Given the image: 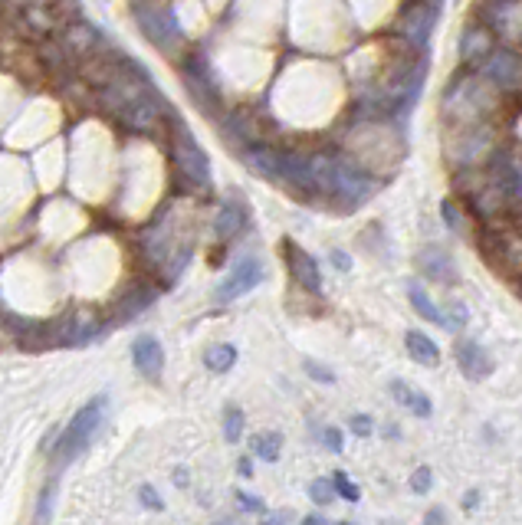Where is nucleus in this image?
Segmentation results:
<instances>
[{"mask_svg":"<svg viewBox=\"0 0 522 525\" xmlns=\"http://www.w3.org/2000/svg\"><path fill=\"white\" fill-rule=\"evenodd\" d=\"M503 92L486 79L477 66H463L460 73L450 79L440 99V122L447 128L460 125H480L496 122V115L503 109Z\"/></svg>","mask_w":522,"mask_h":525,"instance_id":"obj_1","label":"nucleus"},{"mask_svg":"<svg viewBox=\"0 0 522 525\" xmlns=\"http://www.w3.org/2000/svg\"><path fill=\"white\" fill-rule=\"evenodd\" d=\"M500 148H503V135L500 128H496V122L447 128V138H444V158L454 171L486 168Z\"/></svg>","mask_w":522,"mask_h":525,"instance_id":"obj_2","label":"nucleus"},{"mask_svg":"<svg viewBox=\"0 0 522 525\" xmlns=\"http://www.w3.org/2000/svg\"><path fill=\"white\" fill-rule=\"evenodd\" d=\"M168 138H171L174 168H178L184 184H188L191 191H211V158H207V151L197 145V138L191 135V128L184 125L178 115H171Z\"/></svg>","mask_w":522,"mask_h":525,"instance_id":"obj_3","label":"nucleus"},{"mask_svg":"<svg viewBox=\"0 0 522 525\" xmlns=\"http://www.w3.org/2000/svg\"><path fill=\"white\" fill-rule=\"evenodd\" d=\"M477 243H480L483 260L490 263L500 276H506V279L522 276V230H519V224L483 227Z\"/></svg>","mask_w":522,"mask_h":525,"instance_id":"obj_4","label":"nucleus"},{"mask_svg":"<svg viewBox=\"0 0 522 525\" xmlns=\"http://www.w3.org/2000/svg\"><path fill=\"white\" fill-rule=\"evenodd\" d=\"M106 411H109V401H106V394H99V398H92L83 411L69 420L66 434L60 440V453H56L60 463H73L79 453L96 440V434L102 430V420H106Z\"/></svg>","mask_w":522,"mask_h":525,"instance_id":"obj_5","label":"nucleus"},{"mask_svg":"<svg viewBox=\"0 0 522 525\" xmlns=\"http://www.w3.org/2000/svg\"><path fill=\"white\" fill-rule=\"evenodd\" d=\"M473 17L483 20L503 46L522 50V0H480Z\"/></svg>","mask_w":522,"mask_h":525,"instance_id":"obj_6","label":"nucleus"},{"mask_svg":"<svg viewBox=\"0 0 522 525\" xmlns=\"http://www.w3.org/2000/svg\"><path fill=\"white\" fill-rule=\"evenodd\" d=\"M477 69L503 96H519L522 92V50H516V46L500 43Z\"/></svg>","mask_w":522,"mask_h":525,"instance_id":"obj_7","label":"nucleus"},{"mask_svg":"<svg viewBox=\"0 0 522 525\" xmlns=\"http://www.w3.org/2000/svg\"><path fill=\"white\" fill-rule=\"evenodd\" d=\"M135 20H138V27L145 30V37L152 40L155 46H161V50H171V46L181 40L178 17H174V10L165 7V4H155V0H138Z\"/></svg>","mask_w":522,"mask_h":525,"instance_id":"obj_8","label":"nucleus"},{"mask_svg":"<svg viewBox=\"0 0 522 525\" xmlns=\"http://www.w3.org/2000/svg\"><path fill=\"white\" fill-rule=\"evenodd\" d=\"M437 27V4L434 0H414L401 10L398 23H394V33L398 40H404L414 50H427V40Z\"/></svg>","mask_w":522,"mask_h":525,"instance_id":"obj_9","label":"nucleus"},{"mask_svg":"<svg viewBox=\"0 0 522 525\" xmlns=\"http://www.w3.org/2000/svg\"><path fill=\"white\" fill-rule=\"evenodd\" d=\"M181 73H184V83H188V92L194 96V102L201 105L204 112H220V86L214 83V73L204 56L201 53L184 56Z\"/></svg>","mask_w":522,"mask_h":525,"instance_id":"obj_10","label":"nucleus"},{"mask_svg":"<svg viewBox=\"0 0 522 525\" xmlns=\"http://www.w3.org/2000/svg\"><path fill=\"white\" fill-rule=\"evenodd\" d=\"M266 279V266L257 260V256H243L240 263H234V270L227 273V279L214 289V299L220 306H227V302H234L240 296H247L250 289H257Z\"/></svg>","mask_w":522,"mask_h":525,"instance_id":"obj_11","label":"nucleus"},{"mask_svg":"<svg viewBox=\"0 0 522 525\" xmlns=\"http://www.w3.org/2000/svg\"><path fill=\"white\" fill-rule=\"evenodd\" d=\"M283 256H286L289 279H293L306 296H322V270H319L316 256H312L309 250H303L293 240L283 243Z\"/></svg>","mask_w":522,"mask_h":525,"instance_id":"obj_12","label":"nucleus"},{"mask_svg":"<svg viewBox=\"0 0 522 525\" xmlns=\"http://www.w3.org/2000/svg\"><path fill=\"white\" fill-rule=\"evenodd\" d=\"M79 17V4L76 0H53V4H30L23 20L30 23L37 33H53V30H66L69 23H76Z\"/></svg>","mask_w":522,"mask_h":525,"instance_id":"obj_13","label":"nucleus"},{"mask_svg":"<svg viewBox=\"0 0 522 525\" xmlns=\"http://www.w3.org/2000/svg\"><path fill=\"white\" fill-rule=\"evenodd\" d=\"M500 40H496V33L486 27L483 20H473L463 27L460 33V43H457V53H460V63L463 66H480L486 56H490Z\"/></svg>","mask_w":522,"mask_h":525,"instance_id":"obj_14","label":"nucleus"},{"mask_svg":"<svg viewBox=\"0 0 522 525\" xmlns=\"http://www.w3.org/2000/svg\"><path fill=\"white\" fill-rule=\"evenodd\" d=\"M240 161L247 165L257 178L280 184V165H283V148L266 145V142H250L240 148Z\"/></svg>","mask_w":522,"mask_h":525,"instance_id":"obj_15","label":"nucleus"},{"mask_svg":"<svg viewBox=\"0 0 522 525\" xmlns=\"http://www.w3.org/2000/svg\"><path fill=\"white\" fill-rule=\"evenodd\" d=\"M454 358H457V368L463 371L467 381H486L493 375V355L486 352V345L473 342V338H460L454 345Z\"/></svg>","mask_w":522,"mask_h":525,"instance_id":"obj_16","label":"nucleus"},{"mask_svg":"<svg viewBox=\"0 0 522 525\" xmlns=\"http://www.w3.org/2000/svg\"><path fill=\"white\" fill-rule=\"evenodd\" d=\"M132 361L138 368V375L148 381H158L161 371H165V348L155 335H138L132 342Z\"/></svg>","mask_w":522,"mask_h":525,"instance_id":"obj_17","label":"nucleus"},{"mask_svg":"<svg viewBox=\"0 0 522 525\" xmlns=\"http://www.w3.org/2000/svg\"><path fill=\"white\" fill-rule=\"evenodd\" d=\"M417 266H421V273L427 279H434V283H457L460 273H457V263L454 256H450L444 247H437V243H431V247H424L421 253H417Z\"/></svg>","mask_w":522,"mask_h":525,"instance_id":"obj_18","label":"nucleus"},{"mask_svg":"<svg viewBox=\"0 0 522 525\" xmlns=\"http://www.w3.org/2000/svg\"><path fill=\"white\" fill-rule=\"evenodd\" d=\"M99 332H102L99 319H92V315H86V312H73V315H66L63 325L56 329V342L60 345H86Z\"/></svg>","mask_w":522,"mask_h":525,"instance_id":"obj_19","label":"nucleus"},{"mask_svg":"<svg viewBox=\"0 0 522 525\" xmlns=\"http://www.w3.org/2000/svg\"><path fill=\"white\" fill-rule=\"evenodd\" d=\"M102 43L106 40H102L99 30L89 27V23H69L63 30V50L73 56V60H86V56L96 53Z\"/></svg>","mask_w":522,"mask_h":525,"instance_id":"obj_20","label":"nucleus"},{"mask_svg":"<svg viewBox=\"0 0 522 525\" xmlns=\"http://www.w3.org/2000/svg\"><path fill=\"white\" fill-rule=\"evenodd\" d=\"M155 299H158V286L155 283H138L132 289H125V296L119 299V306H115L112 319L115 322H132L135 315H142Z\"/></svg>","mask_w":522,"mask_h":525,"instance_id":"obj_21","label":"nucleus"},{"mask_svg":"<svg viewBox=\"0 0 522 525\" xmlns=\"http://www.w3.org/2000/svg\"><path fill=\"white\" fill-rule=\"evenodd\" d=\"M247 227V207H243L240 201H224L220 204V210L214 214V233L220 240H234L237 233Z\"/></svg>","mask_w":522,"mask_h":525,"instance_id":"obj_22","label":"nucleus"},{"mask_svg":"<svg viewBox=\"0 0 522 525\" xmlns=\"http://www.w3.org/2000/svg\"><path fill=\"white\" fill-rule=\"evenodd\" d=\"M388 391L394 394V401H398V404L404 407V411H411L414 417H431V414H434V404H431V398H427L424 391L411 388L408 381L394 378V381H388Z\"/></svg>","mask_w":522,"mask_h":525,"instance_id":"obj_23","label":"nucleus"},{"mask_svg":"<svg viewBox=\"0 0 522 525\" xmlns=\"http://www.w3.org/2000/svg\"><path fill=\"white\" fill-rule=\"evenodd\" d=\"M404 348H408L411 361H417V365H424V368L440 365V345L431 335H424L421 329H411L408 335H404Z\"/></svg>","mask_w":522,"mask_h":525,"instance_id":"obj_24","label":"nucleus"},{"mask_svg":"<svg viewBox=\"0 0 522 525\" xmlns=\"http://www.w3.org/2000/svg\"><path fill=\"white\" fill-rule=\"evenodd\" d=\"M404 289H408V302L414 306V312L421 315V319L431 322V325H440V329H444V312H440V306L431 299V293L424 289L421 279H408Z\"/></svg>","mask_w":522,"mask_h":525,"instance_id":"obj_25","label":"nucleus"},{"mask_svg":"<svg viewBox=\"0 0 522 525\" xmlns=\"http://www.w3.org/2000/svg\"><path fill=\"white\" fill-rule=\"evenodd\" d=\"M237 365V348L230 342H217L204 352V368L214 371V375H224V371H230Z\"/></svg>","mask_w":522,"mask_h":525,"instance_id":"obj_26","label":"nucleus"},{"mask_svg":"<svg viewBox=\"0 0 522 525\" xmlns=\"http://www.w3.org/2000/svg\"><path fill=\"white\" fill-rule=\"evenodd\" d=\"M250 450L253 457L263 460V463H276L280 460V450H283V437L276 430H266V434H257L250 440Z\"/></svg>","mask_w":522,"mask_h":525,"instance_id":"obj_27","label":"nucleus"},{"mask_svg":"<svg viewBox=\"0 0 522 525\" xmlns=\"http://www.w3.org/2000/svg\"><path fill=\"white\" fill-rule=\"evenodd\" d=\"M440 214H444V224L450 227V233H457V237H467V227L473 214L470 210H463L454 197H447V201H440Z\"/></svg>","mask_w":522,"mask_h":525,"instance_id":"obj_28","label":"nucleus"},{"mask_svg":"<svg viewBox=\"0 0 522 525\" xmlns=\"http://www.w3.org/2000/svg\"><path fill=\"white\" fill-rule=\"evenodd\" d=\"M240 437H243V411L237 404H227L224 407V440L240 443Z\"/></svg>","mask_w":522,"mask_h":525,"instance_id":"obj_29","label":"nucleus"},{"mask_svg":"<svg viewBox=\"0 0 522 525\" xmlns=\"http://www.w3.org/2000/svg\"><path fill=\"white\" fill-rule=\"evenodd\" d=\"M332 483H335V493H339L345 503H358V499H362V489L352 483V476H348L345 470H335Z\"/></svg>","mask_w":522,"mask_h":525,"instance_id":"obj_30","label":"nucleus"},{"mask_svg":"<svg viewBox=\"0 0 522 525\" xmlns=\"http://www.w3.org/2000/svg\"><path fill=\"white\" fill-rule=\"evenodd\" d=\"M467 319H470V309H467V306H463V302H460V299H454V302H450V309H447L444 329L457 335V332H463V325H467Z\"/></svg>","mask_w":522,"mask_h":525,"instance_id":"obj_31","label":"nucleus"},{"mask_svg":"<svg viewBox=\"0 0 522 525\" xmlns=\"http://www.w3.org/2000/svg\"><path fill=\"white\" fill-rule=\"evenodd\" d=\"M335 496H339V493H335V483H332V480H312V483H309V499H312L316 506L332 503Z\"/></svg>","mask_w":522,"mask_h":525,"instance_id":"obj_32","label":"nucleus"},{"mask_svg":"<svg viewBox=\"0 0 522 525\" xmlns=\"http://www.w3.org/2000/svg\"><path fill=\"white\" fill-rule=\"evenodd\" d=\"M348 430H352L355 437H371L375 434V420H371L368 414H352L348 417Z\"/></svg>","mask_w":522,"mask_h":525,"instance_id":"obj_33","label":"nucleus"},{"mask_svg":"<svg viewBox=\"0 0 522 525\" xmlns=\"http://www.w3.org/2000/svg\"><path fill=\"white\" fill-rule=\"evenodd\" d=\"M431 486H434V473H431V466H421V470H414V476H411V489H414L417 496H424Z\"/></svg>","mask_w":522,"mask_h":525,"instance_id":"obj_34","label":"nucleus"},{"mask_svg":"<svg viewBox=\"0 0 522 525\" xmlns=\"http://www.w3.org/2000/svg\"><path fill=\"white\" fill-rule=\"evenodd\" d=\"M237 503H240V509L260 512V516H266V503H263L260 496H253V493H237Z\"/></svg>","mask_w":522,"mask_h":525,"instance_id":"obj_35","label":"nucleus"},{"mask_svg":"<svg viewBox=\"0 0 522 525\" xmlns=\"http://www.w3.org/2000/svg\"><path fill=\"white\" fill-rule=\"evenodd\" d=\"M306 371H309V378H316V381H322V384H332L335 381V375L326 368V365H319V361H312V358H306Z\"/></svg>","mask_w":522,"mask_h":525,"instance_id":"obj_36","label":"nucleus"},{"mask_svg":"<svg viewBox=\"0 0 522 525\" xmlns=\"http://www.w3.org/2000/svg\"><path fill=\"white\" fill-rule=\"evenodd\" d=\"M319 437H322V443H326V447H329L332 453H342V434H339L335 427H322Z\"/></svg>","mask_w":522,"mask_h":525,"instance_id":"obj_37","label":"nucleus"},{"mask_svg":"<svg viewBox=\"0 0 522 525\" xmlns=\"http://www.w3.org/2000/svg\"><path fill=\"white\" fill-rule=\"evenodd\" d=\"M138 499H142L145 509H161V506H165V503H161V496L155 493L152 486H142V489H138Z\"/></svg>","mask_w":522,"mask_h":525,"instance_id":"obj_38","label":"nucleus"},{"mask_svg":"<svg viewBox=\"0 0 522 525\" xmlns=\"http://www.w3.org/2000/svg\"><path fill=\"white\" fill-rule=\"evenodd\" d=\"M332 263H335V270H352V260H348V253L342 250H332Z\"/></svg>","mask_w":522,"mask_h":525,"instance_id":"obj_39","label":"nucleus"},{"mask_svg":"<svg viewBox=\"0 0 522 525\" xmlns=\"http://www.w3.org/2000/svg\"><path fill=\"white\" fill-rule=\"evenodd\" d=\"M174 483H178V486H188V470H184V466H178V470H174Z\"/></svg>","mask_w":522,"mask_h":525,"instance_id":"obj_40","label":"nucleus"},{"mask_svg":"<svg viewBox=\"0 0 522 525\" xmlns=\"http://www.w3.org/2000/svg\"><path fill=\"white\" fill-rule=\"evenodd\" d=\"M447 516H444V509H431V512H427V516H424V522H444Z\"/></svg>","mask_w":522,"mask_h":525,"instance_id":"obj_41","label":"nucleus"},{"mask_svg":"<svg viewBox=\"0 0 522 525\" xmlns=\"http://www.w3.org/2000/svg\"><path fill=\"white\" fill-rule=\"evenodd\" d=\"M303 522H309V525H322V522H329V519L322 516V512H309V516H306Z\"/></svg>","mask_w":522,"mask_h":525,"instance_id":"obj_42","label":"nucleus"},{"mask_svg":"<svg viewBox=\"0 0 522 525\" xmlns=\"http://www.w3.org/2000/svg\"><path fill=\"white\" fill-rule=\"evenodd\" d=\"M477 499H480L477 493H467V496H463V509H467V512H470L473 506H477Z\"/></svg>","mask_w":522,"mask_h":525,"instance_id":"obj_43","label":"nucleus"},{"mask_svg":"<svg viewBox=\"0 0 522 525\" xmlns=\"http://www.w3.org/2000/svg\"><path fill=\"white\" fill-rule=\"evenodd\" d=\"M237 470H240L243 476H253V463H250V460H240V463H237Z\"/></svg>","mask_w":522,"mask_h":525,"instance_id":"obj_44","label":"nucleus"},{"mask_svg":"<svg viewBox=\"0 0 522 525\" xmlns=\"http://www.w3.org/2000/svg\"><path fill=\"white\" fill-rule=\"evenodd\" d=\"M273 522H289V519H293V516H289V512H280V516H270Z\"/></svg>","mask_w":522,"mask_h":525,"instance_id":"obj_45","label":"nucleus"},{"mask_svg":"<svg viewBox=\"0 0 522 525\" xmlns=\"http://www.w3.org/2000/svg\"><path fill=\"white\" fill-rule=\"evenodd\" d=\"M516 286H519V296H522V276L516 279Z\"/></svg>","mask_w":522,"mask_h":525,"instance_id":"obj_46","label":"nucleus"}]
</instances>
